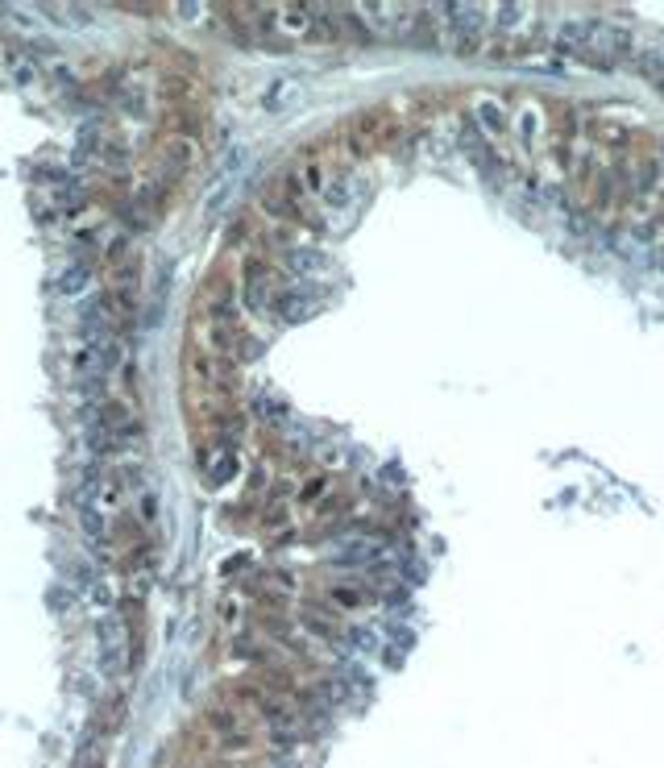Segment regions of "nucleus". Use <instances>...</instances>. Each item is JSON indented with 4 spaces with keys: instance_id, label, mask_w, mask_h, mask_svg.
Masks as SVG:
<instances>
[{
    "instance_id": "obj_3",
    "label": "nucleus",
    "mask_w": 664,
    "mask_h": 768,
    "mask_svg": "<svg viewBox=\"0 0 664 768\" xmlns=\"http://www.w3.org/2000/svg\"><path fill=\"white\" fill-rule=\"evenodd\" d=\"M436 17H445L449 25V42L457 54H478L486 46V30H490V9L482 5H440Z\"/></svg>"
},
{
    "instance_id": "obj_16",
    "label": "nucleus",
    "mask_w": 664,
    "mask_h": 768,
    "mask_svg": "<svg viewBox=\"0 0 664 768\" xmlns=\"http://www.w3.org/2000/svg\"><path fill=\"white\" fill-rule=\"evenodd\" d=\"M233 474H237V457H233V449H220V453H212V465H204V478H208V486H225Z\"/></svg>"
},
{
    "instance_id": "obj_19",
    "label": "nucleus",
    "mask_w": 664,
    "mask_h": 768,
    "mask_svg": "<svg viewBox=\"0 0 664 768\" xmlns=\"http://www.w3.org/2000/svg\"><path fill=\"white\" fill-rule=\"evenodd\" d=\"M374 594H366L362 586H337L332 590V602H341V607H366Z\"/></svg>"
},
{
    "instance_id": "obj_5",
    "label": "nucleus",
    "mask_w": 664,
    "mask_h": 768,
    "mask_svg": "<svg viewBox=\"0 0 664 768\" xmlns=\"http://www.w3.org/2000/svg\"><path fill=\"white\" fill-rule=\"evenodd\" d=\"M320 200H324V208L332 212V216H349L357 204L366 200V183L357 179L353 171H341V175H332V179H324V191H320Z\"/></svg>"
},
{
    "instance_id": "obj_15",
    "label": "nucleus",
    "mask_w": 664,
    "mask_h": 768,
    "mask_svg": "<svg viewBox=\"0 0 664 768\" xmlns=\"http://www.w3.org/2000/svg\"><path fill=\"white\" fill-rule=\"evenodd\" d=\"M283 266H287L291 274H320L328 262H324L320 250H287V254H283Z\"/></svg>"
},
{
    "instance_id": "obj_1",
    "label": "nucleus",
    "mask_w": 664,
    "mask_h": 768,
    "mask_svg": "<svg viewBox=\"0 0 664 768\" xmlns=\"http://www.w3.org/2000/svg\"><path fill=\"white\" fill-rule=\"evenodd\" d=\"M557 50L577 63L615 67L631 54V30L619 21H565L557 30Z\"/></svg>"
},
{
    "instance_id": "obj_9",
    "label": "nucleus",
    "mask_w": 664,
    "mask_h": 768,
    "mask_svg": "<svg viewBox=\"0 0 664 768\" xmlns=\"http://www.w3.org/2000/svg\"><path fill=\"white\" fill-rule=\"evenodd\" d=\"M391 133V121H386V113H366V117H357L349 125V142L357 154H370L382 146V137Z\"/></svg>"
},
{
    "instance_id": "obj_13",
    "label": "nucleus",
    "mask_w": 664,
    "mask_h": 768,
    "mask_svg": "<svg viewBox=\"0 0 664 768\" xmlns=\"http://www.w3.org/2000/svg\"><path fill=\"white\" fill-rule=\"evenodd\" d=\"M474 121H478V129L490 133V137H498V133L507 129V113H503V104H498V100H478V104H474Z\"/></svg>"
},
{
    "instance_id": "obj_12",
    "label": "nucleus",
    "mask_w": 664,
    "mask_h": 768,
    "mask_svg": "<svg viewBox=\"0 0 664 768\" xmlns=\"http://www.w3.org/2000/svg\"><path fill=\"white\" fill-rule=\"evenodd\" d=\"M299 84L295 79H274V84L266 88V96H262V104L270 108V113H287V108H295L299 104Z\"/></svg>"
},
{
    "instance_id": "obj_2",
    "label": "nucleus",
    "mask_w": 664,
    "mask_h": 768,
    "mask_svg": "<svg viewBox=\"0 0 664 768\" xmlns=\"http://www.w3.org/2000/svg\"><path fill=\"white\" fill-rule=\"evenodd\" d=\"M137 432H142V420H137L133 403L104 395L96 407H88V445L96 457H108V453L133 445Z\"/></svg>"
},
{
    "instance_id": "obj_22",
    "label": "nucleus",
    "mask_w": 664,
    "mask_h": 768,
    "mask_svg": "<svg viewBox=\"0 0 664 768\" xmlns=\"http://www.w3.org/2000/svg\"><path fill=\"white\" fill-rule=\"evenodd\" d=\"M171 13L183 17V21H191V17H204V5H175Z\"/></svg>"
},
{
    "instance_id": "obj_20",
    "label": "nucleus",
    "mask_w": 664,
    "mask_h": 768,
    "mask_svg": "<svg viewBox=\"0 0 664 768\" xmlns=\"http://www.w3.org/2000/svg\"><path fill=\"white\" fill-rule=\"evenodd\" d=\"M258 411H262V416L274 424V420H287V403H279V399H270V395H262L258 399Z\"/></svg>"
},
{
    "instance_id": "obj_6",
    "label": "nucleus",
    "mask_w": 664,
    "mask_h": 768,
    "mask_svg": "<svg viewBox=\"0 0 664 768\" xmlns=\"http://www.w3.org/2000/svg\"><path fill=\"white\" fill-rule=\"evenodd\" d=\"M241 299H245V308L249 312H262L270 316L274 312V299H279V287H274V270L254 262L245 270V283H241Z\"/></svg>"
},
{
    "instance_id": "obj_11",
    "label": "nucleus",
    "mask_w": 664,
    "mask_h": 768,
    "mask_svg": "<svg viewBox=\"0 0 664 768\" xmlns=\"http://www.w3.org/2000/svg\"><path fill=\"white\" fill-rule=\"evenodd\" d=\"M92 287V266L88 262H75V266H67L59 279H54V291L59 295H67V299H75V295H83Z\"/></svg>"
},
{
    "instance_id": "obj_10",
    "label": "nucleus",
    "mask_w": 664,
    "mask_h": 768,
    "mask_svg": "<svg viewBox=\"0 0 664 768\" xmlns=\"http://www.w3.org/2000/svg\"><path fill=\"white\" fill-rule=\"evenodd\" d=\"M382 557H386V544L374 536H349L337 544V561L345 565H378Z\"/></svg>"
},
{
    "instance_id": "obj_7",
    "label": "nucleus",
    "mask_w": 664,
    "mask_h": 768,
    "mask_svg": "<svg viewBox=\"0 0 664 768\" xmlns=\"http://www.w3.org/2000/svg\"><path fill=\"white\" fill-rule=\"evenodd\" d=\"M204 723H208V731H212L225 748H245V744H249V723L237 715V710L216 706V710H208V715H204Z\"/></svg>"
},
{
    "instance_id": "obj_8",
    "label": "nucleus",
    "mask_w": 664,
    "mask_h": 768,
    "mask_svg": "<svg viewBox=\"0 0 664 768\" xmlns=\"http://www.w3.org/2000/svg\"><path fill=\"white\" fill-rule=\"evenodd\" d=\"M320 312V299L308 295V287H291V291H279V299H274V320H283V324H299V320H308Z\"/></svg>"
},
{
    "instance_id": "obj_18",
    "label": "nucleus",
    "mask_w": 664,
    "mask_h": 768,
    "mask_svg": "<svg viewBox=\"0 0 664 768\" xmlns=\"http://www.w3.org/2000/svg\"><path fill=\"white\" fill-rule=\"evenodd\" d=\"M75 768H104V748H100V739H96V735H88V739L79 744Z\"/></svg>"
},
{
    "instance_id": "obj_14",
    "label": "nucleus",
    "mask_w": 664,
    "mask_h": 768,
    "mask_svg": "<svg viewBox=\"0 0 664 768\" xmlns=\"http://www.w3.org/2000/svg\"><path fill=\"white\" fill-rule=\"evenodd\" d=\"M5 71H9V79L17 88H34L38 84V59H25V54H17V50L5 59Z\"/></svg>"
},
{
    "instance_id": "obj_17",
    "label": "nucleus",
    "mask_w": 664,
    "mask_h": 768,
    "mask_svg": "<svg viewBox=\"0 0 664 768\" xmlns=\"http://www.w3.org/2000/svg\"><path fill=\"white\" fill-rule=\"evenodd\" d=\"M345 648H353L357 656H374V652H382V636L374 632V627H349Z\"/></svg>"
},
{
    "instance_id": "obj_4",
    "label": "nucleus",
    "mask_w": 664,
    "mask_h": 768,
    "mask_svg": "<svg viewBox=\"0 0 664 768\" xmlns=\"http://www.w3.org/2000/svg\"><path fill=\"white\" fill-rule=\"evenodd\" d=\"M96 644H100V669L108 677H125L129 669V636H125V623L117 615H104L96 627Z\"/></svg>"
},
{
    "instance_id": "obj_21",
    "label": "nucleus",
    "mask_w": 664,
    "mask_h": 768,
    "mask_svg": "<svg viewBox=\"0 0 664 768\" xmlns=\"http://www.w3.org/2000/svg\"><path fill=\"white\" fill-rule=\"evenodd\" d=\"M324 495H328V482H324V478H316V482L303 486V503H320Z\"/></svg>"
}]
</instances>
